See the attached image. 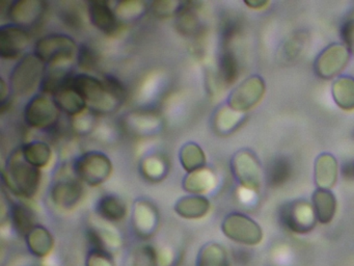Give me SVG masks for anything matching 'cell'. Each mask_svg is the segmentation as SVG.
Listing matches in <instances>:
<instances>
[{
	"label": "cell",
	"mask_w": 354,
	"mask_h": 266,
	"mask_svg": "<svg viewBox=\"0 0 354 266\" xmlns=\"http://www.w3.org/2000/svg\"><path fill=\"white\" fill-rule=\"evenodd\" d=\"M40 168L28 163L22 150L12 152L3 168V182L8 190L21 199H32L40 187Z\"/></svg>",
	"instance_id": "obj_1"
},
{
	"label": "cell",
	"mask_w": 354,
	"mask_h": 266,
	"mask_svg": "<svg viewBox=\"0 0 354 266\" xmlns=\"http://www.w3.org/2000/svg\"><path fill=\"white\" fill-rule=\"evenodd\" d=\"M69 85L86 100L94 114H106L115 112L122 101L105 85L104 80L88 74L73 75Z\"/></svg>",
	"instance_id": "obj_2"
},
{
	"label": "cell",
	"mask_w": 354,
	"mask_h": 266,
	"mask_svg": "<svg viewBox=\"0 0 354 266\" xmlns=\"http://www.w3.org/2000/svg\"><path fill=\"white\" fill-rule=\"evenodd\" d=\"M45 64L35 53L22 56L10 76V87L17 96L30 95L41 85L45 76Z\"/></svg>",
	"instance_id": "obj_3"
},
{
	"label": "cell",
	"mask_w": 354,
	"mask_h": 266,
	"mask_svg": "<svg viewBox=\"0 0 354 266\" xmlns=\"http://www.w3.org/2000/svg\"><path fill=\"white\" fill-rule=\"evenodd\" d=\"M73 37L64 33H50L37 41L34 53L51 66L68 64L77 54Z\"/></svg>",
	"instance_id": "obj_4"
},
{
	"label": "cell",
	"mask_w": 354,
	"mask_h": 266,
	"mask_svg": "<svg viewBox=\"0 0 354 266\" xmlns=\"http://www.w3.org/2000/svg\"><path fill=\"white\" fill-rule=\"evenodd\" d=\"M74 174L90 186H99L111 177L113 163L109 156L98 151L86 152L76 159Z\"/></svg>",
	"instance_id": "obj_5"
},
{
	"label": "cell",
	"mask_w": 354,
	"mask_h": 266,
	"mask_svg": "<svg viewBox=\"0 0 354 266\" xmlns=\"http://www.w3.org/2000/svg\"><path fill=\"white\" fill-rule=\"evenodd\" d=\"M279 220L288 231L295 234H308L318 222L314 206L306 200L286 203L279 210Z\"/></svg>",
	"instance_id": "obj_6"
},
{
	"label": "cell",
	"mask_w": 354,
	"mask_h": 266,
	"mask_svg": "<svg viewBox=\"0 0 354 266\" xmlns=\"http://www.w3.org/2000/svg\"><path fill=\"white\" fill-rule=\"evenodd\" d=\"M232 172L242 188L258 193L262 186L263 170L258 156L252 150L242 149L231 160Z\"/></svg>",
	"instance_id": "obj_7"
},
{
	"label": "cell",
	"mask_w": 354,
	"mask_h": 266,
	"mask_svg": "<svg viewBox=\"0 0 354 266\" xmlns=\"http://www.w3.org/2000/svg\"><path fill=\"white\" fill-rule=\"evenodd\" d=\"M221 230L227 238L240 245H257L263 239L260 224L240 212L227 214L221 224Z\"/></svg>",
	"instance_id": "obj_8"
},
{
	"label": "cell",
	"mask_w": 354,
	"mask_h": 266,
	"mask_svg": "<svg viewBox=\"0 0 354 266\" xmlns=\"http://www.w3.org/2000/svg\"><path fill=\"white\" fill-rule=\"evenodd\" d=\"M265 91L264 79L260 75H250L231 91L227 105L236 112L245 114L262 100Z\"/></svg>",
	"instance_id": "obj_9"
},
{
	"label": "cell",
	"mask_w": 354,
	"mask_h": 266,
	"mask_svg": "<svg viewBox=\"0 0 354 266\" xmlns=\"http://www.w3.org/2000/svg\"><path fill=\"white\" fill-rule=\"evenodd\" d=\"M59 112L55 100L46 95H37L24 107V121L32 128L46 130L57 125Z\"/></svg>",
	"instance_id": "obj_10"
},
{
	"label": "cell",
	"mask_w": 354,
	"mask_h": 266,
	"mask_svg": "<svg viewBox=\"0 0 354 266\" xmlns=\"http://www.w3.org/2000/svg\"><path fill=\"white\" fill-rule=\"evenodd\" d=\"M351 56V51L345 44L333 43L325 47L314 62V70L317 76L322 79L335 78L341 74Z\"/></svg>",
	"instance_id": "obj_11"
},
{
	"label": "cell",
	"mask_w": 354,
	"mask_h": 266,
	"mask_svg": "<svg viewBox=\"0 0 354 266\" xmlns=\"http://www.w3.org/2000/svg\"><path fill=\"white\" fill-rule=\"evenodd\" d=\"M46 10V3L41 0H16L8 6L7 15L12 24L24 28L40 22Z\"/></svg>",
	"instance_id": "obj_12"
},
{
	"label": "cell",
	"mask_w": 354,
	"mask_h": 266,
	"mask_svg": "<svg viewBox=\"0 0 354 266\" xmlns=\"http://www.w3.org/2000/svg\"><path fill=\"white\" fill-rule=\"evenodd\" d=\"M30 35L26 29L15 24L0 27V57L17 60L30 44Z\"/></svg>",
	"instance_id": "obj_13"
},
{
	"label": "cell",
	"mask_w": 354,
	"mask_h": 266,
	"mask_svg": "<svg viewBox=\"0 0 354 266\" xmlns=\"http://www.w3.org/2000/svg\"><path fill=\"white\" fill-rule=\"evenodd\" d=\"M159 224L156 207L147 200H138L134 204L132 227L140 238L148 239L154 234Z\"/></svg>",
	"instance_id": "obj_14"
},
{
	"label": "cell",
	"mask_w": 354,
	"mask_h": 266,
	"mask_svg": "<svg viewBox=\"0 0 354 266\" xmlns=\"http://www.w3.org/2000/svg\"><path fill=\"white\" fill-rule=\"evenodd\" d=\"M77 178H62L53 183L50 197L57 207L71 209L76 207L84 197V186Z\"/></svg>",
	"instance_id": "obj_15"
},
{
	"label": "cell",
	"mask_w": 354,
	"mask_h": 266,
	"mask_svg": "<svg viewBox=\"0 0 354 266\" xmlns=\"http://www.w3.org/2000/svg\"><path fill=\"white\" fill-rule=\"evenodd\" d=\"M88 15L93 26L107 35L117 33L120 29V20L115 8H111L104 0H93L88 3Z\"/></svg>",
	"instance_id": "obj_16"
},
{
	"label": "cell",
	"mask_w": 354,
	"mask_h": 266,
	"mask_svg": "<svg viewBox=\"0 0 354 266\" xmlns=\"http://www.w3.org/2000/svg\"><path fill=\"white\" fill-rule=\"evenodd\" d=\"M314 180L317 188L330 190L337 180V158L330 153H322L314 163Z\"/></svg>",
	"instance_id": "obj_17"
},
{
	"label": "cell",
	"mask_w": 354,
	"mask_h": 266,
	"mask_svg": "<svg viewBox=\"0 0 354 266\" xmlns=\"http://www.w3.org/2000/svg\"><path fill=\"white\" fill-rule=\"evenodd\" d=\"M125 123L128 129L138 135L152 134L157 132L162 125L158 114L146 110L131 112L128 114Z\"/></svg>",
	"instance_id": "obj_18"
},
{
	"label": "cell",
	"mask_w": 354,
	"mask_h": 266,
	"mask_svg": "<svg viewBox=\"0 0 354 266\" xmlns=\"http://www.w3.org/2000/svg\"><path fill=\"white\" fill-rule=\"evenodd\" d=\"M53 97L59 109L73 118L84 114V109L88 107V104L84 97L69 83L57 91Z\"/></svg>",
	"instance_id": "obj_19"
},
{
	"label": "cell",
	"mask_w": 354,
	"mask_h": 266,
	"mask_svg": "<svg viewBox=\"0 0 354 266\" xmlns=\"http://www.w3.org/2000/svg\"><path fill=\"white\" fill-rule=\"evenodd\" d=\"M217 178L210 168H205L188 172L183 179V188L192 195H202L209 193L216 185Z\"/></svg>",
	"instance_id": "obj_20"
},
{
	"label": "cell",
	"mask_w": 354,
	"mask_h": 266,
	"mask_svg": "<svg viewBox=\"0 0 354 266\" xmlns=\"http://www.w3.org/2000/svg\"><path fill=\"white\" fill-rule=\"evenodd\" d=\"M210 210V202L204 195H187L176 203L175 211L178 215L187 220L204 218Z\"/></svg>",
	"instance_id": "obj_21"
},
{
	"label": "cell",
	"mask_w": 354,
	"mask_h": 266,
	"mask_svg": "<svg viewBox=\"0 0 354 266\" xmlns=\"http://www.w3.org/2000/svg\"><path fill=\"white\" fill-rule=\"evenodd\" d=\"M312 204L320 224H327L335 218L337 212V199L331 190L317 188L312 195Z\"/></svg>",
	"instance_id": "obj_22"
},
{
	"label": "cell",
	"mask_w": 354,
	"mask_h": 266,
	"mask_svg": "<svg viewBox=\"0 0 354 266\" xmlns=\"http://www.w3.org/2000/svg\"><path fill=\"white\" fill-rule=\"evenodd\" d=\"M333 101L341 109H354V78L351 76H339L331 85Z\"/></svg>",
	"instance_id": "obj_23"
},
{
	"label": "cell",
	"mask_w": 354,
	"mask_h": 266,
	"mask_svg": "<svg viewBox=\"0 0 354 266\" xmlns=\"http://www.w3.org/2000/svg\"><path fill=\"white\" fill-rule=\"evenodd\" d=\"M26 245L32 255L36 257H45L50 253L53 247V237L51 233L40 224H37L26 237Z\"/></svg>",
	"instance_id": "obj_24"
},
{
	"label": "cell",
	"mask_w": 354,
	"mask_h": 266,
	"mask_svg": "<svg viewBox=\"0 0 354 266\" xmlns=\"http://www.w3.org/2000/svg\"><path fill=\"white\" fill-rule=\"evenodd\" d=\"M97 214L107 222H117L125 218L127 207L123 200L115 195H104L97 204Z\"/></svg>",
	"instance_id": "obj_25"
},
{
	"label": "cell",
	"mask_w": 354,
	"mask_h": 266,
	"mask_svg": "<svg viewBox=\"0 0 354 266\" xmlns=\"http://www.w3.org/2000/svg\"><path fill=\"white\" fill-rule=\"evenodd\" d=\"M22 154L28 163L37 168H46L53 158V150L45 141H34L21 148Z\"/></svg>",
	"instance_id": "obj_26"
},
{
	"label": "cell",
	"mask_w": 354,
	"mask_h": 266,
	"mask_svg": "<svg viewBox=\"0 0 354 266\" xmlns=\"http://www.w3.org/2000/svg\"><path fill=\"white\" fill-rule=\"evenodd\" d=\"M10 213L12 224L20 236L26 237V235L37 226L35 212L26 204L14 203Z\"/></svg>",
	"instance_id": "obj_27"
},
{
	"label": "cell",
	"mask_w": 354,
	"mask_h": 266,
	"mask_svg": "<svg viewBox=\"0 0 354 266\" xmlns=\"http://www.w3.org/2000/svg\"><path fill=\"white\" fill-rule=\"evenodd\" d=\"M245 114L236 112L230 106L218 108L213 118V126L218 134H230L243 122Z\"/></svg>",
	"instance_id": "obj_28"
},
{
	"label": "cell",
	"mask_w": 354,
	"mask_h": 266,
	"mask_svg": "<svg viewBox=\"0 0 354 266\" xmlns=\"http://www.w3.org/2000/svg\"><path fill=\"white\" fill-rule=\"evenodd\" d=\"M180 162L186 172H192L206 166V154L204 150L194 141L185 143L180 151Z\"/></svg>",
	"instance_id": "obj_29"
},
{
	"label": "cell",
	"mask_w": 354,
	"mask_h": 266,
	"mask_svg": "<svg viewBox=\"0 0 354 266\" xmlns=\"http://www.w3.org/2000/svg\"><path fill=\"white\" fill-rule=\"evenodd\" d=\"M198 266H230L229 256L223 245L209 242L198 253Z\"/></svg>",
	"instance_id": "obj_30"
},
{
	"label": "cell",
	"mask_w": 354,
	"mask_h": 266,
	"mask_svg": "<svg viewBox=\"0 0 354 266\" xmlns=\"http://www.w3.org/2000/svg\"><path fill=\"white\" fill-rule=\"evenodd\" d=\"M176 27L180 33L187 37L198 35L200 31V19L189 2H184L179 14L176 16Z\"/></svg>",
	"instance_id": "obj_31"
},
{
	"label": "cell",
	"mask_w": 354,
	"mask_h": 266,
	"mask_svg": "<svg viewBox=\"0 0 354 266\" xmlns=\"http://www.w3.org/2000/svg\"><path fill=\"white\" fill-rule=\"evenodd\" d=\"M167 160L159 155H151L144 158L140 162V172L147 180L151 182H159L167 174Z\"/></svg>",
	"instance_id": "obj_32"
},
{
	"label": "cell",
	"mask_w": 354,
	"mask_h": 266,
	"mask_svg": "<svg viewBox=\"0 0 354 266\" xmlns=\"http://www.w3.org/2000/svg\"><path fill=\"white\" fill-rule=\"evenodd\" d=\"M219 78L223 85H231L235 82L239 74L237 57L230 49H225L219 57Z\"/></svg>",
	"instance_id": "obj_33"
},
{
	"label": "cell",
	"mask_w": 354,
	"mask_h": 266,
	"mask_svg": "<svg viewBox=\"0 0 354 266\" xmlns=\"http://www.w3.org/2000/svg\"><path fill=\"white\" fill-rule=\"evenodd\" d=\"M290 175H291V164L289 160L286 158H277L271 162L268 168L267 178H268L269 185L279 186L288 181Z\"/></svg>",
	"instance_id": "obj_34"
},
{
	"label": "cell",
	"mask_w": 354,
	"mask_h": 266,
	"mask_svg": "<svg viewBox=\"0 0 354 266\" xmlns=\"http://www.w3.org/2000/svg\"><path fill=\"white\" fill-rule=\"evenodd\" d=\"M146 3L138 0H128L121 1L115 6V12L119 20H133L140 18L146 12Z\"/></svg>",
	"instance_id": "obj_35"
},
{
	"label": "cell",
	"mask_w": 354,
	"mask_h": 266,
	"mask_svg": "<svg viewBox=\"0 0 354 266\" xmlns=\"http://www.w3.org/2000/svg\"><path fill=\"white\" fill-rule=\"evenodd\" d=\"M59 15L66 26L70 28L78 29L84 26V20L82 10L74 2H67L64 4L59 10Z\"/></svg>",
	"instance_id": "obj_36"
},
{
	"label": "cell",
	"mask_w": 354,
	"mask_h": 266,
	"mask_svg": "<svg viewBox=\"0 0 354 266\" xmlns=\"http://www.w3.org/2000/svg\"><path fill=\"white\" fill-rule=\"evenodd\" d=\"M183 4L184 2L176 0H160L151 4V10L157 18H171L179 14Z\"/></svg>",
	"instance_id": "obj_37"
},
{
	"label": "cell",
	"mask_w": 354,
	"mask_h": 266,
	"mask_svg": "<svg viewBox=\"0 0 354 266\" xmlns=\"http://www.w3.org/2000/svg\"><path fill=\"white\" fill-rule=\"evenodd\" d=\"M132 266H159L156 249L151 245H142L133 254Z\"/></svg>",
	"instance_id": "obj_38"
},
{
	"label": "cell",
	"mask_w": 354,
	"mask_h": 266,
	"mask_svg": "<svg viewBox=\"0 0 354 266\" xmlns=\"http://www.w3.org/2000/svg\"><path fill=\"white\" fill-rule=\"evenodd\" d=\"M99 54L91 46L82 45L77 52L78 66L86 71H93L98 66Z\"/></svg>",
	"instance_id": "obj_39"
},
{
	"label": "cell",
	"mask_w": 354,
	"mask_h": 266,
	"mask_svg": "<svg viewBox=\"0 0 354 266\" xmlns=\"http://www.w3.org/2000/svg\"><path fill=\"white\" fill-rule=\"evenodd\" d=\"M86 266H115L111 254L106 251H91L86 259Z\"/></svg>",
	"instance_id": "obj_40"
},
{
	"label": "cell",
	"mask_w": 354,
	"mask_h": 266,
	"mask_svg": "<svg viewBox=\"0 0 354 266\" xmlns=\"http://www.w3.org/2000/svg\"><path fill=\"white\" fill-rule=\"evenodd\" d=\"M93 114H82L80 116H74L73 127L74 130L80 134H86L93 130L94 127L95 120L93 118Z\"/></svg>",
	"instance_id": "obj_41"
},
{
	"label": "cell",
	"mask_w": 354,
	"mask_h": 266,
	"mask_svg": "<svg viewBox=\"0 0 354 266\" xmlns=\"http://www.w3.org/2000/svg\"><path fill=\"white\" fill-rule=\"evenodd\" d=\"M341 37L344 44L349 48L350 51L354 52V19L347 21L342 27Z\"/></svg>",
	"instance_id": "obj_42"
},
{
	"label": "cell",
	"mask_w": 354,
	"mask_h": 266,
	"mask_svg": "<svg viewBox=\"0 0 354 266\" xmlns=\"http://www.w3.org/2000/svg\"><path fill=\"white\" fill-rule=\"evenodd\" d=\"M244 3L252 8H264L265 6H267L268 2L264 1V0H258V1L254 0V1H244Z\"/></svg>",
	"instance_id": "obj_43"
},
{
	"label": "cell",
	"mask_w": 354,
	"mask_h": 266,
	"mask_svg": "<svg viewBox=\"0 0 354 266\" xmlns=\"http://www.w3.org/2000/svg\"><path fill=\"white\" fill-rule=\"evenodd\" d=\"M352 175L354 176V163L353 166H352Z\"/></svg>",
	"instance_id": "obj_44"
}]
</instances>
